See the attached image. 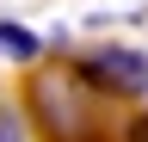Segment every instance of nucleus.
<instances>
[{
    "mask_svg": "<svg viewBox=\"0 0 148 142\" xmlns=\"http://www.w3.org/2000/svg\"><path fill=\"white\" fill-rule=\"evenodd\" d=\"M31 117L43 123L56 142H92V99L62 68H49V74L31 80Z\"/></svg>",
    "mask_w": 148,
    "mask_h": 142,
    "instance_id": "f257e3e1",
    "label": "nucleus"
},
{
    "mask_svg": "<svg viewBox=\"0 0 148 142\" xmlns=\"http://www.w3.org/2000/svg\"><path fill=\"white\" fill-rule=\"evenodd\" d=\"M74 80L92 93H117V99H142L148 93V56L130 43H99L74 62Z\"/></svg>",
    "mask_w": 148,
    "mask_h": 142,
    "instance_id": "f03ea898",
    "label": "nucleus"
},
{
    "mask_svg": "<svg viewBox=\"0 0 148 142\" xmlns=\"http://www.w3.org/2000/svg\"><path fill=\"white\" fill-rule=\"evenodd\" d=\"M0 56L6 62H37L43 56V37L25 31V25H12V19H0Z\"/></svg>",
    "mask_w": 148,
    "mask_h": 142,
    "instance_id": "7ed1b4c3",
    "label": "nucleus"
},
{
    "mask_svg": "<svg viewBox=\"0 0 148 142\" xmlns=\"http://www.w3.org/2000/svg\"><path fill=\"white\" fill-rule=\"evenodd\" d=\"M0 142H25V117H18L6 99H0Z\"/></svg>",
    "mask_w": 148,
    "mask_h": 142,
    "instance_id": "20e7f679",
    "label": "nucleus"
},
{
    "mask_svg": "<svg viewBox=\"0 0 148 142\" xmlns=\"http://www.w3.org/2000/svg\"><path fill=\"white\" fill-rule=\"evenodd\" d=\"M123 142H148V111H142V117H130V130H123Z\"/></svg>",
    "mask_w": 148,
    "mask_h": 142,
    "instance_id": "39448f33",
    "label": "nucleus"
}]
</instances>
